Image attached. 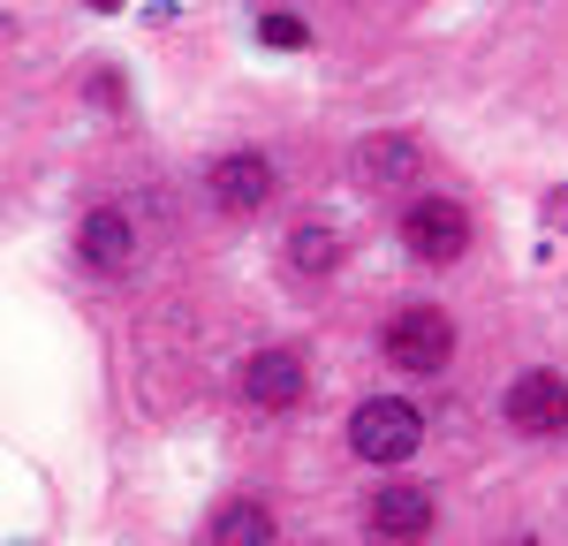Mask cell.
<instances>
[{
  "label": "cell",
  "instance_id": "1",
  "mask_svg": "<svg viewBox=\"0 0 568 546\" xmlns=\"http://www.w3.org/2000/svg\"><path fill=\"white\" fill-rule=\"evenodd\" d=\"M417 441H425V417L402 403V395H372V403L349 417V448L364 455V463H409Z\"/></svg>",
  "mask_w": 568,
  "mask_h": 546
},
{
  "label": "cell",
  "instance_id": "2",
  "mask_svg": "<svg viewBox=\"0 0 568 546\" xmlns=\"http://www.w3.org/2000/svg\"><path fill=\"white\" fill-rule=\"evenodd\" d=\"M402 243H409V259H425V266H455V259L470 251V213H463L455 198H417V205L402 213Z\"/></svg>",
  "mask_w": 568,
  "mask_h": 546
},
{
  "label": "cell",
  "instance_id": "3",
  "mask_svg": "<svg viewBox=\"0 0 568 546\" xmlns=\"http://www.w3.org/2000/svg\"><path fill=\"white\" fill-rule=\"evenodd\" d=\"M447 357H455V326H447V312H402L387 326V364L394 372H417V380H433V372H447Z\"/></svg>",
  "mask_w": 568,
  "mask_h": 546
},
{
  "label": "cell",
  "instance_id": "4",
  "mask_svg": "<svg viewBox=\"0 0 568 546\" xmlns=\"http://www.w3.org/2000/svg\"><path fill=\"white\" fill-rule=\"evenodd\" d=\"M508 425L530 433V441L561 433V425H568V380H561V372H524V380L508 387Z\"/></svg>",
  "mask_w": 568,
  "mask_h": 546
},
{
  "label": "cell",
  "instance_id": "5",
  "mask_svg": "<svg viewBox=\"0 0 568 546\" xmlns=\"http://www.w3.org/2000/svg\"><path fill=\"white\" fill-rule=\"evenodd\" d=\"M433 494H425V486H387V494L372 501V516H364V524H372V539L379 546H417V539H433Z\"/></svg>",
  "mask_w": 568,
  "mask_h": 546
},
{
  "label": "cell",
  "instance_id": "6",
  "mask_svg": "<svg viewBox=\"0 0 568 546\" xmlns=\"http://www.w3.org/2000/svg\"><path fill=\"white\" fill-rule=\"evenodd\" d=\"M273 190V160L265 152H220L213 160V205L220 213H258Z\"/></svg>",
  "mask_w": 568,
  "mask_h": 546
},
{
  "label": "cell",
  "instance_id": "7",
  "mask_svg": "<svg viewBox=\"0 0 568 546\" xmlns=\"http://www.w3.org/2000/svg\"><path fill=\"white\" fill-rule=\"evenodd\" d=\"M77 251H84L91 273H122V266H130V251H136L130 213H122V205H91V213H84V235H77Z\"/></svg>",
  "mask_w": 568,
  "mask_h": 546
},
{
  "label": "cell",
  "instance_id": "8",
  "mask_svg": "<svg viewBox=\"0 0 568 546\" xmlns=\"http://www.w3.org/2000/svg\"><path fill=\"white\" fill-rule=\"evenodd\" d=\"M243 395L258 410H288L304 403V364L288 357V350H258V357L243 364Z\"/></svg>",
  "mask_w": 568,
  "mask_h": 546
},
{
  "label": "cell",
  "instance_id": "9",
  "mask_svg": "<svg viewBox=\"0 0 568 546\" xmlns=\"http://www.w3.org/2000/svg\"><path fill=\"white\" fill-rule=\"evenodd\" d=\"M417 175H425V152H417L409 136H372V144H364V182H372V190H409Z\"/></svg>",
  "mask_w": 568,
  "mask_h": 546
},
{
  "label": "cell",
  "instance_id": "10",
  "mask_svg": "<svg viewBox=\"0 0 568 546\" xmlns=\"http://www.w3.org/2000/svg\"><path fill=\"white\" fill-rule=\"evenodd\" d=\"M213 546H273V508L258 501H227L213 516Z\"/></svg>",
  "mask_w": 568,
  "mask_h": 546
},
{
  "label": "cell",
  "instance_id": "11",
  "mask_svg": "<svg viewBox=\"0 0 568 546\" xmlns=\"http://www.w3.org/2000/svg\"><path fill=\"white\" fill-rule=\"evenodd\" d=\"M288 266H296V273H334V266H342V235L318 228V221H304L296 235H288Z\"/></svg>",
  "mask_w": 568,
  "mask_h": 546
},
{
  "label": "cell",
  "instance_id": "12",
  "mask_svg": "<svg viewBox=\"0 0 568 546\" xmlns=\"http://www.w3.org/2000/svg\"><path fill=\"white\" fill-rule=\"evenodd\" d=\"M258 39H265V46H281V53H296V46L311 39V23H304V16H265Z\"/></svg>",
  "mask_w": 568,
  "mask_h": 546
},
{
  "label": "cell",
  "instance_id": "13",
  "mask_svg": "<svg viewBox=\"0 0 568 546\" xmlns=\"http://www.w3.org/2000/svg\"><path fill=\"white\" fill-rule=\"evenodd\" d=\"M546 213H554V228H568V182L554 190V198H546Z\"/></svg>",
  "mask_w": 568,
  "mask_h": 546
},
{
  "label": "cell",
  "instance_id": "14",
  "mask_svg": "<svg viewBox=\"0 0 568 546\" xmlns=\"http://www.w3.org/2000/svg\"><path fill=\"white\" fill-rule=\"evenodd\" d=\"M91 8H122V0H91Z\"/></svg>",
  "mask_w": 568,
  "mask_h": 546
},
{
  "label": "cell",
  "instance_id": "15",
  "mask_svg": "<svg viewBox=\"0 0 568 546\" xmlns=\"http://www.w3.org/2000/svg\"><path fill=\"white\" fill-rule=\"evenodd\" d=\"M524 546H530V539H524Z\"/></svg>",
  "mask_w": 568,
  "mask_h": 546
}]
</instances>
